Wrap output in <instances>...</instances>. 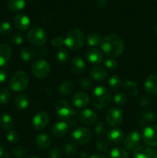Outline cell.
I'll return each instance as SVG.
<instances>
[{"instance_id": "32", "label": "cell", "mask_w": 157, "mask_h": 158, "mask_svg": "<svg viewBox=\"0 0 157 158\" xmlns=\"http://www.w3.org/2000/svg\"><path fill=\"white\" fill-rule=\"evenodd\" d=\"M102 37L99 33L92 32L87 36V43L89 46H96L100 45L102 42Z\"/></svg>"}, {"instance_id": "7", "label": "cell", "mask_w": 157, "mask_h": 158, "mask_svg": "<svg viewBox=\"0 0 157 158\" xmlns=\"http://www.w3.org/2000/svg\"><path fill=\"white\" fill-rule=\"evenodd\" d=\"M32 74L36 78L45 79L51 72L50 65L44 60H38L34 62L31 67Z\"/></svg>"}, {"instance_id": "42", "label": "cell", "mask_w": 157, "mask_h": 158, "mask_svg": "<svg viewBox=\"0 0 157 158\" xmlns=\"http://www.w3.org/2000/svg\"><path fill=\"white\" fill-rule=\"evenodd\" d=\"M18 139H19V135L17 131L14 130H11L7 134V140L10 143H16L18 141Z\"/></svg>"}, {"instance_id": "53", "label": "cell", "mask_w": 157, "mask_h": 158, "mask_svg": "<svg viewBox=\"0 0 157 158\" xmlns=\"http://www.w3.org/2000/svg\"><path fill=\"white\" fill-rule=\"evenodd\" d=\"M79 157L80 158H89V154L87 152H85V151H82L79 154Z\"/></svg>"}, {"instance_id": "43", "label": "cell", "mask_w": 157, "mask_h": 158, "mask_svg": "<svg viewBox=\"0 0 157 158\" xmlns=\"http://www.w3.org/2000/svg\"><path fill=\"white\" fill-rule=\"evenodd\" d=\"M24 41V36L20 33H15L11 37V43L13 45H21Z\"/></svg>"}, {"instance_id": "44", "label": "cell", "mask_w": 157, "mask_h": 158, "mask_svg": "<svg viewBox=\"0 0 157 158\" xmlns=\"http://www.w3.org/2000/svg\"><path fill=\"white\" fill-rule=\"evenodd\" d=\"M13 154L15 157L22 158L26 155V150L22 147H16L13 149Z\"/></svg>"}, {"instance_id": "28", "label": "cell", "mask_w": 157, "mask_h": 158, "mask_svg": "<svg viewBox=\"0 0 157 158\" xmlns=\"http://www.w3.org/2000/svg\"><path fill=\"white\" fill-rule=\"evenodd\" d=\"M21 59L25 62H30L35 57V52L33 49L30 47L23 48L20 52Z\"/></svg>"}, {"instance_id": "3", "label": "cell", "mask_w": 157, "mask_h": 158, "mask_svg": "<svg viewBox=\"0 0 157 158\" xmlns=\"http://www.w3.org/2000/svg\"><path fill=\"white\" fill-rule=\"evenodd\" d=\"M85 37L81 29L75 28L68 32L65 38V45L72 50H78L83 46Z\"/></svg>"}, {"instance_id": "6", "label": "cell", "mask_w": 157, "mask_h": 158, "mask_svg": "<svg viewBox=\"0 0 157 158\" xmlns=\"http://www.w3.org/2000/svg\"><path fill=\"white\" fill-rule=\"evenodd\" d=\"M27 39L29 43L35 46H41L47 41V33L40 27H34L29 31Z\"/></svg>"}, {"instance_id": "2", "label": "cell", "mask_w": 157, "mask_h": 158, "mask_svg": "<svg viewBox=\"0 0 157 158\" xmlns=\"http://www.w3.org/2000/svg\"><path fill=\"white\" fill-rule=\"evenodd\" d=\"M112 100L110 92L105 86H97L92 94V106L97 110L105 109L109 106Z\"/></svg>"}, {"instance_id": "17", "label": "cell", "mask_w": 157, "mask_h": 158, "mask_svg": "<svg viewBox=\"0 0 157 158\" xmlns=\"http://www.w3.org/2000/svg\"><path fill=\"white\" fill-rule=\"evenodd\" d=\"M15 27L22 31H26L30 26V19L25 14H18L14 19Z\"/></svg>"}, {"instance_id": "9", "label": "cell", "mask_w": 157, "mask_h": 158, "mask_svg": "<svg viewBox=\"0 0 157 158\" xmlns=\"http://www.w3.org/2000/svg\"><path fill=\"white\" fill-rule=\"evenodd\" d=\"M72 138L74 142L79 145L87 143L92 138V132L86 127H78L75 129L72 134Z\"/></svg>"}, {"instance_id": "59", "label": "cell", "mask_w": 157, "mask_h": 158, "mask_svg": "<svg viewBox=\"0 0 157 158\" xmlns=\"http://www.w3.org/2000/svg\"><path fill=\"white\" fill-rule=\"evenodd\" d=\"M154 1H155V2H157V0H154Z\"/></svg>"}, {"instance_id": "4", "label": "cell", "mask_w": 157, "mask_h": 158, "mask_svg": "<svg viewBox=\"0 0 157 158\" xmlns=\"http://www.w3.org/2000/svg\"><path fill=\"white\" fill-rule=\"evenodd\" d=\"M29 85V77L24 71H17L9 80V87L12 91L20 93L24 91Z\"/></svg>"}, {"instance_id": "38", "label": "cell", "mask_w": 157, "mask_h": 158, "mask_svg": "<svg viewBox=\"0 0 157 158\" xmlns=\"http://www.w3.org/2000/svg\"><path fill=\"white\" fill-rule=\"evenodd\" d=\"M12 26L8 22H2L0 23V34L2 35H7L12 32Z\"/></svg>"}, {"instance_id": "45", "label": "cell", "mask_w": 157, "mask_h": 158, "mask_svg": "<svg viewBox=\"0 0 157 158\" xmlns=\"http://www.w3.org/2000/svg\"><path fill=\"white\" fill-rule=\"evenodd\" d=\"M105 66L109 70H115L118 67V63L113 59H107L105 61Z\"/></svg>"}, {"instance_id": "25", "label": "cell", "mask_w": 157, "mask_h": 158, "mask_svg": "<svg viewBox=\"0 0 157 158\" xmlns=\"http://www.w3.org/2000/svg\"><path fill=\"white\" fill-rule=\"evenodd\" d=\"M13 126V120L9 114L3 113L0 116V127L3 130L9 131Z\"/></svg>"}, {"instance_id": "19", "label": "cell", "mask_w": 157, "mask_h": 158, "mask_svg": "<svg viewBox=\"0 0 157 158\" xmlns=\"http://www.w3.org/2000/svg\"><path fill=\"white\" fill-rule=\"evenodd\" d=\"M107 139L110 143L118 144L124 139V133L119 128H112L107 133Z\"/></svg>"}, {"instance_id": "34", "label": "cell", "mask_w": 157, "mask_h": 158, "mask_svg": "<svg viewBox=\"0 0 157 158\" xmlns=\"http://www.w3.org/2000/svg\"><path fill=\"white\" fill-rule=\"evenodd\" d=\"M109 85L112 90H118L122 86V79L117 75L112 76L109 80Z\"/></svg>"}, {"instance_id": "22", "label": "cell", "mask_w": 157, "mask_h": 158, "mask_svg": "<svg viewBox=\"0 0 157 158\" xmlns=\"http://www.w3.org/2000/svg\"><path fill=\"white\" fill-rule=\"evenodd\" d=\"M90 76L93 80H96V81H103L106 79L108 73L105 68L96 66L90 69Z\"/></svg>"}, {"instance_id": "29", "label": "cell", "mask_w": 157, "mask_h": 158, "mask_svg": "<svg viewBox=\"0 0 157 158\" xmlns=\"http://www.w3.org/2000/svg\"><path fill=\"white\" fill-rule=\"evenodd\" d=\"M26 6L25 0H9L8 8L12 12H18L23 9Z\"/></svg>"}, {"instance_id": "36", "label": "cell", "mask_w": 157, "mask_h": 158, "mask_svg": "<svg viewBox=\"0 0 157 158\" xmlns=\"http://www.w3.org/2000/svg\"><path fill=\"white\" fill-rule=\"evenodd\" d=\"M69 52L65 48H61L58 50L56 53V59L58 60V62L59 63H66V62L68 61L69 60Z\"/></svg>"}, {"instance_id": "30", "label": "cell", "mask_w": 157, "mask_h": 158, "mask_svg": "<svg viewBox=\"0 0 157 158\" xmlns=\"http://www.w3.org/2000/svg\"><path fill=\"white\" fill-rule=\"evenodd\" d=\"M73 89V84L69 80L62 82L58 86V93L62 96H67L72 93Z\"/></svg>"}, {"instance_id": "51", "label": "cell", "mask_w": 157, "mask_h": 158, "mask_svg": "<svg viewBox=\"0 0 157 158\" xmlns=\"http://www.w3.org/2000/svg\"><path fill=\"white\" fill-rule=\"evenodd\" d=\"M8 77L7 71L5 69H0V84L4 83Z\"/></svg>"}, {"instance_id": "24", "label": "cell", "mask_w": 157, "mask_h": 158, "mask_svg": "<svg viewBox=\"0 0 157 158\" xmlns=\"http://www.w3.org/2000/svg\"><path fill=\"white\" fill-rule=\"evenodd\" d=\"M35 142H36L37 145H38L40 148L46 149V148H48L50 147L52 140H51L50 137H49L48 134H39L36 137Z\"/></svg>"}, {"instance_id": "23", "label": "cell", "mask_w": 157, "mask_h": 158, "mask_svg": "<svg viewBox=\"0 0 157 158\" xmlns=\"http://www.w3.org/2000/svg\"><path fill=\"white\" fill-rule=\"evenodd\" d=\"M71 68L75 73L81 74L84 72L86 63L83 59L78 56H75L71 61Z\"/></svg>"}, {"instance_id": "48", "label": "cell", "mask_w": 157, "mask_h": 158, "mask_svg": "<svg viewBox=\"0 0 157 158\" xmlns=\"http://www.w3.org/2000/svg\"><path fill=\"white\" fill-rule=\"evenodd\" d=\"M50 158H62V153L58 148H53L49 154Z\"/></svg>"}, {"instance_id": "33", "label": "cell", "mask_w": 157, "mask_h": 158, "mask_svg": "<svg viewBox=\"0 0 157 158\" xmlns=\"http://www.w3.org/2000/svg\"><path fill=\"white\" fill-rule=\"evenodd\" d=\"M110 158H129L127 151L123 148L117 147L113 148L110 152Z\"/></svg>"}, {"instance_id": "50", "label": "cell", "mask_w": 157, "mask_h": 158, "mask_svg": "<svg viewBox=\"0 0 157 158\" xmlns=\"http://www.w3.org/2000/svg\"><path fill=\"white\" fill-rule=\"evenodd\" d=\"M108 2V0H95V4L96 6L100 9H105Z\"/></svg>"}, {"instance_id": "35", "label": "cell", "mask_w": 157, "mask_h": 158, "mask_svg": "<svg viewBox=\"0 0 157 158\" xmlns=\"http://www.w3.org/2000/svg\"><path fill=\"white\" fill-rule=\"evenodd\" d=\"M113 101L118 106H123L127 101V97L123 92H118L114 95Z\"/></svg>"}, {"instance_id": "31", "label": "cell", "mask_w": 157, "mask_h": 158, "mask_svg": "<svg viewBox=\"0 0 157 158\" xmlns=\"http://www.w3.org/2000/svg\"><path fill=\"white\" fill-rule=\"evenodd\" d=\"M124 89L131 97H134L138 94V86L131 80H128L124 83Z\"/></svg>"}, {"instance_id": "18", "label": "cell", "mask_w": 157, "mask_h": 158, "mask_svg": "<svg viewBox=\"0 0 157 158\" xmlns=\"http://www.w3.org/2000/svg\"><path fill=\"white\" fill-rule=\"evenodd\" d=\"M69 125L68 123L65 121L57 122L52 126V134L56 137H62L69 131Z\"/></svg>"}, {"instance_id": "55", "label": "cell", "mask_w": 157, "mask_h": 158, "mask_svg": "<svg viewBox=\"0 0 157 158\" xmlns=\"http://www.w3.org/2000/svg\"><path fill=\"white\" fill-rule=\"evenodd\" d=\"M5 154V149H4V147L2 145L0 144V157H2Z\"/></svg>"}, {"instance_id": "39", "label": "cell", "mask_w": 157, "mask_h": 158, "mask_svg": "<svg viewBox=\"0 0 157 158\" xmlns=\"http://www.w3.org/2000/svg\"><path fill=\"white\" fill-rule=\"evenodd\" d=\"M95 146L96 148L99 150V151L102 153H106L109 149V143L106 140H103V139H99L95 143Z\"/></svg>"}, {"instance_id": "20", "label": "cell", "mask_w": 157, "mask_h": 158, "mask_svg": "<svg viewBox=\"0 0 157 158\" xmlns=\"http://www.w3.org/2000/svg\"><path fill=\"white\" fill-rule=\"evenodd\" d=\"M145 90L149 95L157 94V76L151 75L146 80L144 83Z\"/></svg>"}, {"instance_id": "47", "label": "cell", "mask_w": 157, "mask_h": 158, "mask_svg": "<svg viewBox=\"0 0 157 158\" xmlns=\"http://www.w3.org/2000/svg\"><path fill=\"white\" fill-rule=\"evenodd\" d=\"M65 44V40L62 37L57 36L55 37L53 40H52V46L55 48H60Z\"/></svg>"}, {"instance_id": "26", "label": "cell", "mask_w": 157, "mask_h": 158, "mask_svg": "<svg viewBox=\"0 0 157 158\" xmlns=\"http://www.w3.org/2000/svg\"><path fill=\"white\" fill-rule=\"evenodd\" d=\"M29 101L26 95H18L15 99V106L19 110H25L28 108Z\"/></svg>"}, {"instance_id": "56", "label": "cell", "mask_w": 157, "mask_h": 158, "mask_svg": "<svg viewBox=\"0 0 157 158\" xmlns=\"http://www.w3.org/2000/svg\"><path fill=\"white\" fill-rule=\"evenodd\" d=\"M29 158H38V157H36V156H32V157H29Z\"/></svg>"}, {"instance_id": "37", "label": "cell", "mask_w": 157, "mask_h": 158, "mask_svg": "<svg viewBox=\"0 0 157 158\" xmlns=\"http://www.w3.org/2000/svg\"><path fill=\"white\" fill-rule=\"evenodd\" d=\"M11 98V94L8 89H2L0 90V104L6 105L9 102Z\"/></svg>"}, {"instance_id": "27", "label": "cell", "mask_w": 157, "mask_h": 158, "mask_svg": "<svg viewBox=\"0 0 157 158\" xmlns=\"http://www.w3.org/2000/svg\"><path fill=\"white\" fill-rule=\"evenodd\" d=\"M140 115H141V120H140L139 121V124L142 125V126L147 124V123H153L155 120V115H154L153 113L151 112V111H142Z\"/></svg>"}, {"instance_id": "13", "label": "cell", "mask_w": 157, "mask_h": 158, "mask_svg": "<svg viewBox=\"0 0 157 158\" xmlns=\"http://www.w3.org/2000/svg\"><path fill=\"white\" fill-rule=\"evenodd\" d=\"M72 103L77 108H84L89 105L90 98L85 92H76L72 96Z\"/></svg>"}, {"instance_id": "10", "label": "cell", "mask_w": 157, "mask_h": 158, "mask_svg": "<svg viewBox=\"0 0 157 158\" xmlns=\"http://www.w3.org/2000/svg\"><path fill=\"white\" fill-rule=\"evenodd\" d=\"M106 120L109 126L115 127L119 126L123 120V112L119 108H111L107 112Z\"/></svg>"}, {"instance_id": "57", "label": "cell", "mask_w": 157, "mask_h": 158, "mask_svg": "<svg viewBox=\"0 0 157 158\" xmlns=\"http://www.w3.org/2000/svg\"><path fill=\"white\" fill-rule=\"evenodd\" d=\"M155 35H156V36H157V26H156V27H155Z\"/></svg>"}, {"instance_id": "52", "label": "cell", "mask_w": 157, "mask_h": 158, "mask_svg": "<svg viewBox=\"0 0 157 158\" xmlns=\"http://www.w3.org/2000/svg\"><path fill=\"white\" fill-rule=\"evenodd\" d=\"M38 53H39V56H46V55L48 54V50L47 49H46V47H43L42 48V49H39V52H38Z\"/></svg>"}, {"instance_id": "14", "label": "cell", "mask_w": 157, "mask_h": 158, "mask_svg": "<svg viewBox=\"0 0 157 158\" xmlns=\"http://www.w3.org/2000/svg\"><path fill=\"white\" fill-rule=\"evenodd\" d=\"M140 141L139 133L136 131H132L129 133L126 137L124 141V147L127 150L132 151L137 148Z\"/></svg>"}, {"instance_id": "1", "label": "cell", "mask_w": 157, "mask_h": 158, "mask_svg": "<svg viewBox=\"0 0 157 158\" xmlns=\"http://www.w3.org/2000/svg\"><path fill=\"white\" fill-rule=\"evenodd\" d=\"M100 47L106 56L117 57L121 55L125 49L123 40L115 34L107 35L103 38Z\"/></svg>"}, {"instance_id": "58", "label": "cell", "mask_w": 157, "mask_h": 158, "mask_svg": "<svg viewBox=\"0 0 157 158\" xmlns=\"http://www.w3.org/2000/svg\"><path fill=\"white\" fill-rule=\"evenodd\" d=\"M152 158H157V154H155V155H154L153 157H152Z\"/></svg>"}, {"instance_id": "54", "label": "cell", "mask_w": 157, "mask_h": 158, "mask_svg": "<svg viewBox=\"0 0 157 158\" xmlns=\"http://www.w3.org/2000/svg\"><path fill=\"white\" fill-rule=\"evenodd\" d=\"M89 158H106V157H104L103 155L102 154H92Z\"/></svg>"}, {"instance_id": "12", "label": "cell", "mask_w": 157, "mask_h": 158, "mask_svg": "<svg viewBox=\"0 0 157 158\" xmlns=\"http://www.w3.org/2000/svg\"><path fill=\"white\" fill-rule=\"evenodd\" d=\"M79 119L86 125H93L98 120V115L90 109H84L79 112Z\"/></svg>"}, {"instance_id": "49", "label": "cell", "mask_w": 157, "mask_h": 158, "mask_svg": "<svg viewBox=\"0 0 157 158\" xmlns=\"http://www.w3.org/2000/svg\"><path fill=\"white\" fill-rule=\"evenodd\" d=\"M149 103H150V99H149V97H145V96L140 97L139 100V104L140 106H143V107L148 106L149 104Z\"/></svg>"}, {"instance_id": "41", "label": "cell", "mask_w": 157, "mask_h": 158, "mask_svg": "<svg viewBox=\"0 0 157 158\" xmlns=\"http://www.w3.org/2000/svg\"><path fill=\"white\" fill-rule=\"evenodd\" d=\"M95 132L99 137L105 135L106 133V126L104 123L103 122H99L95 125Z\"/></svg>"}, {"instance_id": "15", "label": "cell", "mask_w": 157, "mask_h": 158, "mask_svg": "<svg viewBox=\"0 0 157 158\" xmlns=\"http://www.w3.org/2000/svg\"><path fill=\"white\" fill-rule=\"evenodd\" d=\"M86 59L89 63L99 65L103 62V55L99 49L92 48L86 52Z\"/></svg>"}, {"instance_id": "46", "label": "cell", "mask_w": 157, "mask_h": 158, "mask_svg": "<svg viewBox=\"0 0 157 158\" xmlns=\"http://www.w3.org/2000/svg\"><path fill=\"white\" fill-rule=\"evenodd\" d=\"M78 84L83 89H89L92 86V83L87 78L80 79L79 81H78Z\"/></svg>"}, {"instance_id": "16", "label": "cell", "mask_w": 157, "mask_h": 158, "mask_svg": "<svg viewBox=\"0 0 157 158\" xmlns=\"http://www.w3.org/2000/svg\"><path fill=\"white\" fill-rule=\"evenodd\" d=\"M12 57V49L6 44H0V67L6 66Z\"/></svg>"}, {"instance_id": "40", "label": "cell", "mask_w": 157, "mask_h": 158, "mask_svg": "<svg viewBox=\"0 0 157 158\" xmlns=\"http://www.w3.org/2000/svg\"><path fill=\"white\" fill-rule=\"evenodd\" d=\"M65 152L69 157H74L77 153V148L74 143H68L65 146Z\"/></svg>"}, {"instance_id": "21", "label": "cell", "mask_w": 157, "mask_h": 158, "mask_svg": "<svg viewBox=\"0 0 157 158\" xmlns=\"http://www.w3.org/2000/svg\"><path fill=\"white\" fill-rule=\"evenodd\" d=\"M133 157L134 158H152L153 152L148 146L140 145L134 149Z\"/></svg>"}, {"instance_id": "8", "label": "cell", "mask_w": 157, "mask_h": 158, "mask_svg": "<svg viewBox=\"0 0 157 158\" xmlns=\"http://www.w3.org/2000/svg\"><path fill=\"white\" fill-rule=\"evenodd\" d=\"M142 139L149 146H157V125L152 124L145 127L142 134Z\"/></svg>"}, {"instance_id": "11", "label": "cell", "mask_w": 157, "mask_h": 158, "mask_svg": "<svg viewBox=\"0 0 157 158\" xmlns=\"http://www.w3.org/2000/svg\"><path fill=\"white\" fill-rule=\"evenodd\" d=\"M49 122V115L45 111H40L34 116L32 126L35 130H42L46 127Z\"/></svg>"}, {"instance_id": "5", "label": "cell", "mask_w": 157, "mask_h": 158, "mask_svg": "<svg viewBox=\"0 0 157 158\" xmlns=\"http://www.w3.org/2000/svg\"><path fill=\"white\" fill-rule=\"evenodd\" d=\"M55 112L57 117L62 120H68L75 115V110L69 104V102L64 100H60L55 103Z\"/></svg>"}]
</instances>
